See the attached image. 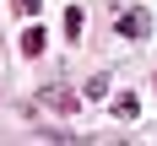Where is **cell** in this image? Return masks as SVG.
I'll return each mask as SVG.
<instances>
[{"mask_svg": "<svg viewBox=\"0 0 157 146\" xmlns=\"http://www.w3.org/2000/svg\"><path fill=\"white\" fill-rule=\"evenodd\" d=\"M81 27H87V11H81V6H71V11H65V38L76 43V38H81Z\"/></svg>", "mask_w": 157, "mask_h": 146, "instance_id": "277c9868", "label": "cell"}, {"mask_svg": "<svg viewBox=\"0 0 157 146\" xmlns=\"http://www.w3.org/2000/svg\"><path fill=\"white\" fill-rule=\"evenodd\" d=\"M44 43H49L44 27H27V32H22V54H27V60H38V54H44Z\"/></svg>", "mask_w": 157, "mask_h": 146, "instance_id": "3957f363", "label": "cell"}, {"mask_svg": "<svg viewBox=\"0 0 157 146\" xmlns=\"http://www.w3.org/2000/svg\"><path fill=\"white\" fill-rule=\"evenodd\" d=\"M38 6L44 0H16V16H38Z\"/></svg>", "mask_w": 157, "mask_h": 146, "instance_id": "8992f818", "label": "cell"}, {"mask_svg": "<svg viewBox=\"0 0 157 146\" xmlns=\"http://www.w3.org/2000/svg\"><path fill=\"white\" fill-rule=\"evenodd\" d=\"M44 103H49V108H60V114L76 108V97H65V92H44Z\"/></svg>", "mask_w": 157, "mask_h": 146, "instance_id": "5b68a950", "label": "cell"}, {"mask_svg": "<svg viewBox=\"0 0 157 146\" xmlns=\"http://www.w3.org/2000/svg\"><path fill=\"white\" fill-rule=\"evenodd\" d=\"M136 114H141V97H136V92H119V97H114V119H125V125H130Z\"/></svg>", "mask_w": 157, "mask_h": 146, "instance_id": "7a4b0ae2", "label": "cell"}, {"mask_svg": "<svg viewBox=\"0 0 157 146\" xmlns=\"http://www.w3.org/2000/svg\"><path fill=\"white\" fill-rule=\"evenodd\" d=\"M146 32H152V16L146 11H125L119 16V38H146Z\"/></svg>", "mask_w": 157, "mask_h": 146, "instance_id": "6da1fadb", "label": "cell"}]
</instances>
